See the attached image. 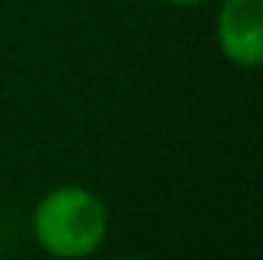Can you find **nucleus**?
<instances>
[{
	"instance_id": "2",
	"label": "nucleus",
	"mask_w": 263,
	"mask_h": 260,
	"mask_svg": "<svg viewBox=\"0 0 263 260\" xmlns=\"http://www.w3.org/2000/svg\"><path fill=\"white\" fill-rule=\"evenodd\" d=\"M214 40L230 65L242 70L263 67V0H223Z\"/></svg>"
},
{
	"instance_id": "3",
	"label": "nucleus",
	"mask_w": 263,
	"mask_h": 260,
	"mask_svg": "<svg viewBox=\"0 0 263 260\" xmlns=\"http://www.w3.org/2000/svg\"><path fill=\"white\" fill-rule=\"evenodd\" d=\"M162 3H168V6H199L205 0H162Z\"/></svg>"
},
{
	"instance_id": "1",
	"label": "nucleus",
	"mask_w": 263,
	"mask_h": 260,
	"mask_svg": "<svg viewBox=\"0 0 263 260\" xmlns=\"http://www.w3.org/2000/svg\"><path fill=\"white\" fill-rule=\"evenodd\" d=\"M31 230L46 254L59 260H80L104 245L110 233V214L92 190L65 184L37 202L31 214Z\"/></svg>"
}]
</instances>
